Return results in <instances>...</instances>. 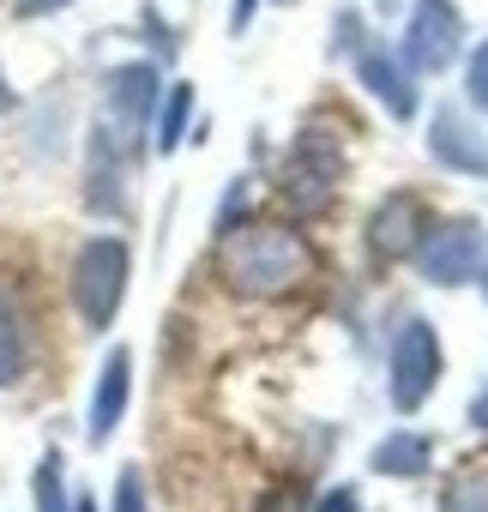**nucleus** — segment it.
<instances>
[{"label":"nucleus","mask_w":488,"mask_h":512,"mask_svg":"<svg viewBox=\"0 0 488 512\" xmlns=\"http://www.w3.org/2000/svg\"><path fill=\"white\" fill-rule=\"evenodd\" d=\"M440 512H488V470H464L458 482H446Z\"/></svg>","instance_id":"2eb2a0df"},{"label":"nucleus","mask_w":488,"mask_h":512,"mask_svg":"<svg viewBox=\"0 0 488 512\" xmlns=\"http://www.w3.org/2000/svg\"><path fill=\"white\" fill-rule=\"evenodd\" d=\"M25 374V320L13 308V296L0 290V386H13Z\"/></svg>","instance_id":"ddd939ff"},{"label":"nucleus","mask_w":488,"mask_h":512,"mask_svg":"<svg viewBox=\"0 0 488 512\" xmlns=\"http://www.w3.org/2000/svg\"><path fill=\"white\" fill-rule=\"evenodd\" d=\"M458 13L446 7V0H416V13H410V31H404V67L416 73H440L452 55H458Z\"/></svg>","instance_id":"39448f33"},{"label":"nucleus","mask_w":488,"mask_h":512,"mask_svg":"<svg viewBox=\"0 0 488 512\" xmlns=\"http://www.w3.org/2000/svg\"><path fill=\"white\" fill-rule=\"evenodd\" d=\"M470 97H476V109H488V43L470 55Z\"/></svg>","instance_id":"aec40b11"},{"label":"nucleus","mask_w":488,"mask_h":512,"mask_svg":"<svg viewBox=\"0 0 488 512\" xmlns=\"http://www.w3.org/2000/svg\"><path fill=\"white\" fill-rule=\"evenodd\" d=\"M314 272V247L290 223H248L223 241V278L241 296H284Z\"/></svg>","instance_id":"f257e3e1"},{"label":"nucleus","mask_w":488,"mask_h":512,"mask_svg":"<svg viewBox=\"0 0 488 512\" xmlns=\"http://www.w3.org/2000/svg\"><path fill=\"white\" fill-rule=\"evenodd\" d=\"M368 470H380V476H422L428 470V440L422 434H410V428H398V434H386L380 446H374V458H368Z\"/></svg>","instance_id":"9b49d317"},{"label":"nucleus","mask_w":488,"mask_h":512,"mask_svg":"<svg viewBox=\"0 0 488 512\" xmlns=\"http://www.w3.org/2000/svg\"><path fill=\"white\" fill-rule=\"evenodd\" d=\"M470 422H476V428H482V434H488V386H482V398H476V404H470Z\"/></svg>","instance_id":"4be33fe9"},{"label":"nucleus","mask_w":488,"mask_h":512,"mask_svg":"<svg viewBox=\"0 0 488 512\" xmlns=\"http://www.w3.org/2000/svg\"><path fill=\"white\" fill-rule=\"evenodd\" d=\"M422 199L416 193H386L368 217V247H374V260H410V253L422 247Z\"/></svg>","instance_id":"0eeeda50"},{"label":"nucleus","mask_w":488,"mask_h":512,"mask_svg":"<svg viewBox=\"0 0 488 512\" xmlns=\"http://www.w3.org/2000/svg\"><path fill=\"white\" fill-rule=\"evenodd\" d=\"M308 512H362V488H356V482H338V488H326Z\"/></svg>","instance_id":"a211bd4d"},{"label":"nucleus","mask_w":488,"mask_h":512,"mask_svg":"<svg viewBox=\"0 0 488 512\" xmlns=\"http://www.w3.org/2000/svg\"><path fill=\"white\" fill-rule=\"evenodd\" d=\"M55 7H67V0H19V13H25V19H37V13H55Z\"/></svg>","instance_id":"412c9836"},{"label":"nucleus","mask_w":488,"mask_h":512,"mask_svg":"<svg viewBox=\"0 0 488 512\" xmlns=\"http://www.w3.org/2000/svg\"><path fill=\"white\" fill-rule=\"evenodd\" d=\"M482 290H488V278H482Z\"/></svg>","instance_id":"b1692460"},{"label":"nucleus","mask_w":488,"mask_h":512,"mask_svg":"<svg viewBox=\"0 0 488 512\" xmlns=\"http://www.w3.org/2000/svg\"><path fill=\"white\" fill-rule=\"evenodd\" d=\"M127 266H133L127 241H115V235H97V241L79 247V260H73V302H79L85 332H103L115 320V308L127 296Z\"/></svg>","instance_id":"f03ea898"},{"label":"nucleus","mask_w":488,"mask_h":512,"mask_svg":"<svg viewBox=\"0 0 488 512\" xmlns=\"http://www.w3.org/2000/svg\"><path fill=\"white\" fill-rule=\"evenodd\" d=\"M187 109H193V91L175 85V97L163 103V121H157V151H175V139H181V127H187Z\"/></svg>","instance_id":"dca6fc26"},{"label":"nucleus","mask_w":488,"mask_h":512,"mask_svg":"<svg viewBox=\"0 0 488 512\" xmlns=\"http://www.w3.org/2000/svg\"><path fill=\"white\" fill-rule=\"evenodd\" d=\"M428 145H434V157L446 163V169H464V175H488V139L458 115V109H440L434 115V133H428Z\"/></svg>","instance_id":"9d476101"},{"label":"nucleus","mask_w":488,"mask_h":512,"mask_svg":"<svg viewBox=\"0 0 488 512\" xmlns=\"http://www.w3.org/2000/svg\"><path fill=\"white\" fill-rule=\"evenodd\" d=\"M338 175H344L338 145H332V139H320V133H308V139L296 145L290 169H284V193H290V205H296V211H320V205L332 199Z\"/></svg>","instance_id":"423d86ee"},{"label":"nucleus","mask_w":488,"mask_h":512,"mask_svg":"<svg viewBox=\"0 0 488 512\" xmlns=\"http://www.w3.org/2000/svg\"><path fill=\"white\" fill-rule=\"evenodd\" d=\"M482 223H470V217H458V223H440L422 247H416V260H422V278L428 284H464V278H476V266H482Z\"/></svg>","instance_id":"20e7f679"},{"label":"nucleus","mask_w":488,"mask_h":512,"mask_svg":"<svg viewBox=\"0 0 488 512\" xmlns=\"http://www.w3.org/2000/svg\"><path fill=\"white\" fill-rule=\"evenodd\" d=\"M254 512H308V500H302V482H278Z\"/></svg>","instance_id":"6ab92c4d"},{"label":"nucleus","mask_w":488,"mask_h":512,"mask_svg":"<svg viewBox=\"0 0 488 512\" xmlns=\"http://www.w3.org/2000/svg\"><path fill=\"white\" fill-rule=\"evenodd\" d=\"M356 73H362V85H368V91H374L398 121H410V115H416V85H410V73H404V67H398L374 37L356 49Z\"/></svg>","instance_id":"6e6552de"},{"label":"nucleus","mask_w":488,"mask_h":512,"mask_svg":"<svg viewBox=\"0 0 488 512\" xmlns=\"http://www.w3.org/2000/svg\"><path fill=\"white\" fill-rule=\"evenodd\" d=\"M67 512H97V500H91V494H85V488H79V494H73V506H67Z\"/></svg>","instance_id":"5701e85b"},{"label":"nucleus","mask_w":488,"mask_h":512,"mask_svg":"<svg viewBox=\"0 0 488 512\" xmlns=\"http://www.w3.org/2000/svg\"><path fill=\"white\" fill-rule=\"evenodd\" d=\"M151 97H157V73H151V67H121V73H109V103H115V115L139 121V115L151 109Z\"/></svg>","instance_id":"f8f14e48"},{"label":"nucleus","mask_w":488,"mask_h":512,"mask_svg":"<svg viewBox=\"0 0 488 512\" xmlns=\"http://www.w3.org/2000/svg\"><path fill=\"white\" fill-rule=\"evenodd\" d=\"M109 512H151V506H145V476H139V470H121L115 506H109Z\"/></svg>","instance_id":"f3484780"},{"label":"nucleus","mask_w":488,"mask_h":512,"mask_svg":"<svg viewBox=\"0 0 488 512\" xmlns=\"http://www.w3.org/2000/svg\"><path fill=\"white\" fill-rule=\"evenodd\" d=\"M67 464H61V452L49 446L43 452V464H37V482H31V494H37V512H67L73 500H67V476H61Z\"/></svg>","instance_id":"4468645a"},{"label":"nucleus","mask_w":488,"mask_h":512,"mask_svg":"<svg viewBox=\"0 0 488 512\" xmlns=\"http://www.w3.org/2000/svg\"><path fill=\"white\" fill-rule=\"evenodd\" d=\"M440 386V338L428 320H410L392 344V410L398 416H416Z\"/></svg>","instance_id":"7ed1b4c3"},{"label":"nucleus","mask_w":488,"mask_h":512,"mask_svg":"<svg viewBox=\"0 0 488 512\" xmlns=\"http://www.w3.org/2000/svg\"><path fill=\"white\" fill-rule=\"evenodd\" d=\"M127 398H133V356H127V350H109L103 380H97V398H91V446H103V440L121 428Z\"/></svg>","instance_id":"1a4fd4ad"}]
</instances>
